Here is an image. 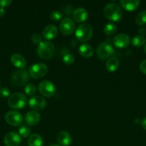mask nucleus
Segmentation results:
<instances>
[{
	"mask_svg": "<svg viewBox=\"0 0 146 146\" xmlns=\"http://www.w3.org/2000/svg\"><path fill=\"white\" fill-rule=\"evenodd\" d=\"M0 94L2 97L4 98H6V97L9 96L10 94V91L8 88H6V87H4L1 89H0Z\"/></svg>",
	"mask_w": 146,
	"mask_h": 146,
	"instance_id": "obj_32",
	"label": "nucleus"
},
{
	"mask_svg": "<svg viewBox=\"0 0 146 146\" xmlns=\"http://www.w3.org/2000/svg\"><path fill=\"white\" fill-rule=\"evenodd\" d=\"M117 31V26L113 23H109L104 27V34L108 36L113 35Z\"/></svg>",
	"mask_w": 146,
	"mask_h": 146,
	"instance_id": "obj_23",
	"label": "nucleus"
},
{
	"mask_svg": "<svg viewBox=\"0 0 146 146\" xmlns=\"http://www.w3.org/2000/svg\"><path fill=\"white\" fill-rule=\"evenodd\" d=\"M57 141L62 146H69L72 143V137L66 131H60L57 135Z\"/></svg>",
	"mask_w": 146,
	"mask_h": 146,
	"instance_id": "obj_16",
	"label": "nucleus"
},
{
	"mask_svg": "<svg viewBox=\"0 0 146 146\" xmlns=\"http://www.w3.org/2000/svg\"><path fill=\"white\" fill-rule=\"evenodd\" d=\"M50 17L52 21H57L62 19V14L60 11H53L50 14Z\"/></svg>",
	"mask_w": 146,
	"mask_h": 146,
	"instance_id": "obj_29",
	"label": "nucleus"
},
{
	"mask_svg": "<svg viewBox=\"0 0 146 146\" xmlns=\"http://www.w3.org/2000/svg\"><path fill=\"white\" fill-rule=\"evenodd\" d=\"M48 71L47 65L42 63H38L31 66L29 69V74L34 78H40L44 76Z\"/></svg>",
	"mask_w": 146,
	"mask_h": 146,
	"instance_id": "obj_7",
	"label": "nucleus"
},
{
	"mask_svg": "<svg viewBox=\"0 0 146 146\" xmlns=\"http://www.w3.org/2000/svg\"><path fill=\"white\" fill-rule=\"evenodd\" d=\"M24 91H25L26 94L28 96H32L33 94H35L36 92V87L34 84H28L26 85L25 88H24Z\"/></svg>",
	"mask_w": 146,
	"mask_h": 146,
	"instance_id": "obj_27",
	"label": "nucleus"
},
{
	"mask_svg": "<svg viewBox=\"0 0 146 146\" xmlns=\"http://www.w3.org/2000/svg\"><path fill=\"white\" fill-rule=\"evenodd\" d=\"M57 32L58 31L57 27L52 24H50L44 29L42 31V36L44 39L52 40L55 38L56 36L57 35Z\"/></svg>",
	"mask_w": 146,
	"mask_h": 146,
	"instance_id": "obj_15",
	"label": "nucleus"
},
{
	"mask_svg": "<svg viewBox=\"0 0 146 146\" xmlns=\"http://www.w3.org/2000/svg\"><path fill=\"white\" fill-rule=\"evenodd\" d=\"M29 81V74L27 71L18 70L13 73L11 76V81L15 86L21 87L25 85Z\"/></svg>",
	"mask_w": 146,
	"mask_h": 146,
	"instance_id": "obj_5",
	"label": "nucleus"
},
{
	"mask_svg": "<svg viewBox=\"0 0 146 146\" xmlns=\"http://www.w3.org/2000/svg\"><path fill=\"white\" fill-rule=\"evenodd\" d=\"M140 70L142 73L146 74V59L142 61L140 64Z\"/></svg>",
	"mask_w": 146,
	"mask_h": 146,
	"instance_id": "obj_34",
	"label": "nucleus"
},
{
	"mask_svg": "<svg viewBox=\"0 0 146 146\" xmlns=\"http://www.w3.org/2000/svg\"><path fill=\"white\" fill-rule=\"evenodd\" d=\"M55 54V47L50 41H42L37 47V55L42 59H50Z\"/></svg>",
	"mask_w": 146,
	"mask_h": 146,
	"instance_id": "obj_2",
	"label": "nucleus"
},
{
	"mask_svg": "<svg viewBox=\"0 0 146 146\" xmlns=\"http://www.w3.org/2000/svg\"><path fill=\"white\" fill-rule=\"evenodd\" d=\"M19 133L21 136L24 137V138H27L31 133V129L27 125H21L19 130Z\"/></svg>",
	"mask_w": 146,
	"mask_h": 146,
	"instance_id": "obj_26",
	"label": "nucleus"
},
{
	"mask_svg": "<svg viewBox=\"0 0 146 146\" xmlns=\"http://www.w3.org/2000/svg\"><path fill=\"white\" fill-rule=\"evenodd\" d=\"M130 43V38L127 34H119L116 35L113 38V44L115 47L118 48H125L127 47V46Z\"/></svg>",
	"mask_w": 146,
	"mask_h": 146,
	"instance_id": "obj_11",
	"label": "nucleus"
},
{
	"mask_svg": "<svg viewBox=\"0 0 146 146\" xmlns=\"http://www.w3.org/2000/svg\"><path fill=\"white\" fill-rule=\"evenodd\" d=\"M46 100L44 98L40 96H35L32 98H30L29 101V106L32 109L36 111H40L42 110L46 106Z\"/></svg>",
	"mask_w": 146,
	"mask_h": 146,
	"instance_id": "obj_12",
	"label": "nucleus"
},
{
	"mask_svg": "<svg viewBox=\"0 0 146 146\" xmlns=\"http://www.w3.org/2000/svg\"><path fill=\"white\" fill-rule=\"evenodd\" d=\"M4 143L6 146H19L21 143V137L14 132L8 133L4 138Z\"/></svg>",
	"mask_w": 146,
	"mask_h": 146,
	"instance_id": "obj_13",
	"label": "nucleus"
},
{
	"mask_svg": "<svg viewBox=\"0 0 146 146\" xmlns=\"http://www.w3.org/2000/svg\"><path fill=\"white\" fill-rule=\"evenodd\" d=\"M11 61L13 65L19 70L24 69L27 66V61L23 56L19 54H14L11 56Z\"/></svg>",
	"mask_w": 146,
	"mask_h": 146,
	"instance_id": "obj_14",
	"label": "nucleus"
},
{
	"mask_svg": "<svg viewBox=\"0 0 146 146\" xmlns=\"http://www.w3.org/2000/svg\"><path fill=\"white\" fill-rule=\"evenodd\" d=\"M75 36L77 40L81 42L89 41L92 36V28L89 24L82 23L77 27Z\"/></svg>",
	"mask_w": 146,
	"mask_h": 146,
	"instance_id": "obj_3",
	"label": "nucleus"
},
{
	"mask_svg": "<svg viewBox=\"0 0 146 146\" xmlns=\"http://www.w3.org/2000/svg\"><path fill=\"white\" fill-rule=\"evenodd\" d=\"M11 2H12V1H11V0H0V7H2V8L8 7L9 4H11Z\"/></svg>",
	"mask_w": 146,
	"mask_h": 146,
	"instance_id": "obj_33",
	"label": "nucleus"
},
{
	"mask_svg": "<svg viewBox=\"0 0 146 146\" xmlns=\"http://www.w3.org/2000/svg\"><path fill=\"white\" fill-rule=\"evenodd\" d=\"M75 24L73 20L69 17L63 19L60 24V31L63 35H70L74 31Z\"/></svg>",
	"mask_w": 146,
	"mask_h": 146,
	"instance_id": "obj_9",
	"label": "nucleus"
},
{
	"mask_svg": "<svg viewBox=\"0 0 146 146\" xmlns=\"http://www.w3.org/2000/svg\"><path fill=\"white\" fill-rule=\"evenodd\" d=\"M145 41L146 39L143 36L138 35L135 36L134 38L132 39V44H133L135 47H140L144 45Z\"/></svg>",
	"mask_w": 146,
	"mask_h": 146,
	"instance_id": "obj_25",
	"label": "nucleus"
},
{
	"mask_svg": "<svg viewBox=\"0 0 146 146\" xmlns=\"http://www.w3.org/2000/svg\"><path fill=\"white\" fill-rule=\"evenodd\" d=\"M62 11L64 14H67V15H70V14L73 13V7L70 5L64 6V7H62Z\"/></svg>",
	"mask_w": 146,
	"mask_h": 146,
	"instance_id": "obj_31",
	"label": "nucleus"
},
{
	"mask_svg": "<svg viewBox=\"0 0 146 146\" xmlns=\"http://www.w3.org/2000/svg\"><path fill=\"white\" fill-rule=\"evenodd\" d=\"M39 91L45 97H51L55 94L56 89L54 84L50 81H42L39 84Z\"/></svg>",
	"mask_w": 146,
	"mask_h": 146,
	"instance_id": "obj_8",
	"label": "nucleus"
},
{
	"mask_svg": "<svg viewBox=\"0 0 146 146\" xmlns=\"http://www.w3.org/2000/svg\"><path fill=\"white\" fill-rule=\"evenodd\" d=\"M79 53L82 57L88 58L92 57L94 51H93L92 47L88 44H83L79 47Z\"/></svg>",
	"mask_w": 146,
	"mask_h": 146,
	"instance_id": "obj_20",
	"label": "nucleus"
},
{
	"mask_svg": "<svg viewBox=\"0 0 146 146\" xmlns=\"http://www.w3.org/2000/svg\"><path fill=\"white\" fill-rule=\"evenodd\" d=\"M97 56L101 60H105L111 58L114 54V48L111 44L106 42L100 43L97 49Z\"/></svg>",
	"mask_w": 146,
	"mask_h": 146,
	"instance_id": "obj_6",
	"label": "nucleus"
},
{
	"mask_svg": "<svg viewBox=\"0 0 146 146\" xmlns=\"http://www.w3.org/2000/svg\"><path fill=\"white\" fill-rule=\"evenodd\" d=\"M0 86H1V84H0Z\"/></svg>",
	"mask_w": 146,
	"mask_h": 146,
	"instance_id": "obj_40",
	"label": "nucleus"
},
{
	"mask_svg": "<svg viewBox=\"0 0 146 146\" xmlns=\"http://www.w3.org/2000/svg\"><path fill=\"white\" fill-rule=\"evenodd\" d=\"M135 122L136 123H138L140 122V119H139V118H136L135 121Z\"/></svg>",
	"mask_w": 146,
	"mask_h": 146,
	"instance_id": "obj_37",
	"label": "nucleus"
},
{
	"mask_svg": "<svg viewBox=\"0 0 146 146\" xmlns=\"http://www.w3.org/2000/svg\"><path fill=\"white\" fill-rule=\"evenodd\" d=\"M62 61L66 65H72L74 61V57L72 54H67L63 56Z\"/></svg>",
	"mask_w": 146,
	"mask_h": 146,
	"instance_id": "obj_28",
	"label": "nucleus"
},
{
	"mask_svg": "<svg viewBox=\"0 0 146 146\" xmlns=\"http://www.w3.org/2000/svg\"><path fill=\"white\" fill-rule=\"evenodd\" d=\"M135 23L137 25L143 26L146 24V10L142 11L135 17Z\"/></svg>",
	"mask_w": 146,
	"mask_h": 146,
	"instance_id": "obj_24",
	"label": "nucleus"
},
{
	"mask_svg": "<svg viewBox=\"0 0 146 146\" xmlns=\"http://www.w3.org/2000/svg\"><path fill=\"white\" fill-rule=\"evenodd\" d=\"M88 17V13L84 8H78L73 12V18L77 22H84Z\"/></svg>",
	"mask_w": 146,
	"mask_h": 146,
	"instance_id": "obj_18",
	"label": "nucleus"
},
{
	"mask_svg": "<svg viewBox=\"0 0 146 146\" xmlns=\"http://www.w3.org/2000/svg\"><path fill=\"white\" fill-rule=\"evenodd\" d=\"M120 4L122 7L128 11H132L135 10L140 4V1L138 0H121Z\"/></svg>",
	"mask_w": 146,
	"mask_h": 146,
	"instance_id": "obj_19",
	"label": "nucleus"
},
{
	"mask_svg": "<svg viewBox=\"0 0 146 146\" xmlns=\"http://www.w3.org/2000/svg\"><path fill=\"white\" fill-rule=\"evenodd\" d=\"M5 14V10L2 7H0V18L2 17Z\"/></svg>",
	"mask_w": 146,
	"mask_h": 146,
	"instance_id": "obj_36",
	"label": "nucleus"
},
{
	"mask_svg": "<svg viewBox=\"0 0 146 146\" xmlns=\"http://www.w3.org/2000/svg\"><path fill=\"white\" fill-rule=\"evenodd\" d=\"M103 13L107 19L113 21H120L123 17V11L121 8L115 3H109L106 4Z\"/></svg>",
	"mask_w": 146,
	"mask_h": 146,
	"instance_id": "obj_1",
	"label": "nucleus"
},
{
	"mask_svg": "<svg viewBox=\"0 0 146 146\" xmlns=\"http://www.w3.org/2000/svg\"><path fill=\"white\" fill-rule=\"evenodd\" d=\"M42 36L38 34H33L32 36H31V41L35 44H40V43L42 42Z\"/></svg>",
	"mask_w": 146,
	"mask_h": 146,
	"instance_id": "obj_30",
	"label": "nucleus"
},
{
	"mask_svg": "<svg viewBox=\"0 0 146 146\" xmlns=\"http://www.w3.org/2000/svg\"><path fill=\"white\" fill-rule=\"evenodd\" d=\"M120 62L116 57H111L107 60L105 64L106 69L110 72H114L118 68Z\"/></svg>",
	"mask_w": 146,
	"mask_h": 146,
	"instance_id": "obj_21",
	"label": "nucleus"
},
{
	"mask_svg": "<svg viewBox=\"0 0 146 146\" xmlns=\"http://www.w3.org/2000/svg\"><path fill=\"white\" fill-rule=\"evenodd\" d=\"M5 120L7 123L13 126H18L23 122L22 115L17 111H9L5 115Z\"/></svg>",
	"mask_w": 146,
	"mask_h": 146,
	"instance_id": "obj_10",
	"label": "nucleus"
},
{
	"mask_svg": "<svg viewBox=\"0 0 146 146\" xmlns=\"http://www.w3.org/2000/svg\"><path fill=\"white\" fill-rule=\"evenodd\" d=\"M27 97L22 93H14L8 99V105L14 109H22L27 105Z\"/></svg>",
	"mask_w": 146,
	"mask_h": 146,
	"instance_id": "obj_4",
	"label": "nucleus"
},
{
	"mask_svg": "<svg viewBox=\"0 0 146 146\" xmlns=\"http://www.w3.org/2000/svg\"><path fill=\"white\" fill-rule=\"evenodd\" d=\"M144 51H145V53L146 54V44H145V46H144Z\"/></svg>",
	"mask_w": 146,
	"mask_h": 146,
	"instance_id": "obj_38",
	"label": "nucleus"
},
{
	"mask_svg": "<svg viewBox=\"0 0 146 146\" xmlns=\"http://www.w3.org/2000/svg\"><path fill=\"white\" fill-rule=\"evenodd\" d=\"M49 146H60V145H54V144H52V145H50Z\"/></svg>",
	"mask_w": 146,
	"mask_h": 146,
	"instance_id": "obj_39",
	"label": "nucleus"
},
{
	"mask_svg": "<svg viewBox=\"0 0 146 146\" xmlns=\"http://www.w3.org/2000/svg\"><path fill=\"white\" fill-rule=\"evenodd\" d=\"M141 126L143 129H145L146 131V117L143 118L141 121Z\"/></svg>",
	"mask_w": 146,
	"mask_h": 146,
	"instance_id": "obj_35",
	"label": "nucleus"
},
{
	"mask_svg": "<svg viewBox=\"0 0 146 146\" xmlns=\"http://www.w3.org/2000/svg\"><path fill=\"white\" fill-rule=\"evenodd\" d=\"M40 120V115L37 111H29L25 115V122L27 125L34 126L37 125Z\"/></svg>",
	"mask_w": 146,
	"mask_h": 146,
	"instance_id": "obj_17",
	"label": "nucleus"
},
{
	"mask_svg": "<svg viewBox=\"0 0 146 146\" xmlns=\"http://www.w3.org/2000/svg\"><path fill=\"white\" fill-rule=\"evenodd\" d=\"M28 145L29 146H42L43 145V139L41 135L39 134L34 133L30 135L28 139Z\"/></svg>",
	"mask_w": 146,
	"mask_h": 146,
	"instance_id": "obj_22",
	"label": "nucleus"
}]
</instances>
